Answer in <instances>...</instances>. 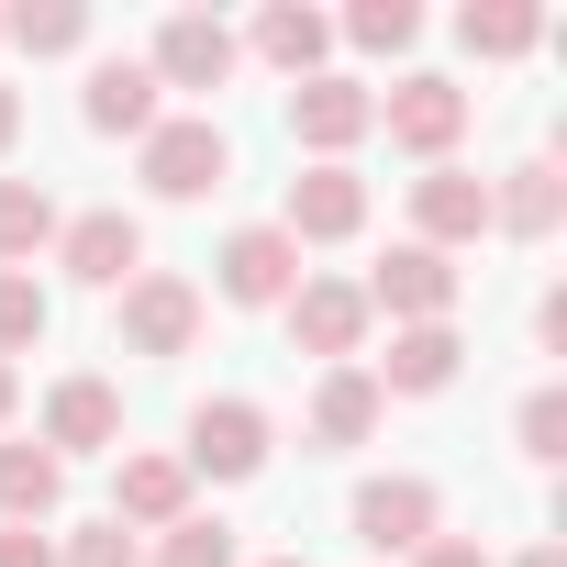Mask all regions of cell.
<instances>
[{"label":"cell","mask_w":567,"mask_h":567,"mask_svg":"<svg viewBox=\"0 0 567 567\" xmlns=\"http://www.w3.org/2000/svg\"><path fill=\"white\" fill-rule=\"evenodd\" d=\"M234 178V145H223V123H156L145 134V189H167V200H200V189H223Z\"/></svg>","instance_id":"6da1fadb"},{"label":"cell","mask_w":567,"mask_h":567,"mask_svg":"<svg viewBox=\"0 0 567 567\" xmlns=\"http://www.w3.org/2000/svg\"><path fill=\"white\" fill-rule=\"evenodd\" d=\"M189 334H200L189 278H123V346L134 357H189Z\"/></svg>","instance_id":"7a4b0ae2"},{"label":"cell","mask_w":567,"mask_h":567,"mask_svg":"<svg viewBox=\"0 0 567 567\" xmlns=\"http://www.w3.org/2000/svg\"><path fill=\"white\" fill-rule=\"evenodd\" d=\"M290 290H301V245L278 234V223H245V234L223 245V301L267 312V301H290Z\"/></svg>","instance_id":"3957f363"},{"label":"cell","mask_w":567,"mask_h":567,"mask_svg":"<svg viewBox=\"0 0 567 567\" xmlns=\"http://www.w3.org/2000/svg\"><path fill=\"white\" fill-rule=\"evenodd\" d=\"M178 467L256 478V467H267V412H256V401H200V412H189V456H178Z\"/></svg>","instance_id":"277c9868"},{"label":"cell","mask_w":567,"mask_h":567,"mask_svg":"<svg viewBox=\"0 0 567 567\" xmlns=\"http://www.w3.org/2000/svg\"><path fill=\"white\" fill-rule=\"evenodd\" d=\"M368 312H401V323H445L456 312V267L434 245H390V267L368 278Z\"/></svg>","instance_id":"5b68a950"},{"label":"cell","mask_w":567,"mask_h":567,"mask_svg":"<svg viewBox=\"0 0 567 567\" xmlns=\"http://www.w3.org/2000/svg\"><path fill=\"white\" fill-rule=\"evenodd\" d=\"M368 123H379V101H368L357 79H301V90H290V134H301L323 167H334V156H346Z\"/></svg>","instance_id":"8992f818"},{"label":"cell","mask_w":567,"mask_h":567,"mask_svg":"<svg viewBox=\"0 0 567 567\" xmlns=\"http://www.w3.org/2000/svg\"><path fill=\"white\" fill-rule=\"evenodd\" d=\"M379 123H390V145H412V156H445V145L467 134V90H456V79H401V90L379 101Z\"/></svg>","instance_id":"52a82bcc"},{"label":"cell","mask_w":567,"mask_h":567,"mask_svg":"<svg viewBox=\"0 0 567 567\" xmlns=\"http://www.w3.org/2000/svg\"><path fill=\"white\" fill-rule=\"evenodd\" d=\"M290 334L312 357H357L368 346V290H346V278H301V290H290Z\"/></svg>","instance_id":"ba28073f"},{"label":"cell","mask_w":567,"mask_h":567,"mask_svg":"<svg viewBox=\"0 0 567 567\" xmlns=\"http://www.w3.org/2000/svg\"><path fill=\"white\" fill-rule=\"evenodd\" d=\"M223 79H234V34L212 12H178L156 34V90H223Z\"/></svg>","instance_id":"9c48e42d"},{"label":"cell","mask_w":567,"mask_h":567,"mask_svg":"<svg viewBox=\"0 0 567 567\" xmlns=\"http://www.w3.org/2000/svg\"><path fill=\"white\" fill-rule=\"evenodd\" d=\"M412 223H423V245H434V256H445V245H467V234H489V178H467V167L412 178Z\"/></svg>","instance_id":"30bf717a"},{"label":"cell","mask_w":567,"mask_h":567,"mask_svg":"<svg viewBox=\"0 0 567 567\" xmlns=\"http://www.w3.org/2000/svg\"><path fill=\"white\" fill-rule=\"evenodd\" d=\"M357 534H368L379 556L434 545V489H423V478H368V489H357Z\"/></svg>","instance_id":"8fae6325"},{"label":"cell","mask_w":567,"mask_h":567,"mask_svg":"<svg viewBox=\"0 0 567 567\" xmlns=\"http://www.w3.org/2000/svg\"><path fill=\"white\" fill-rule=\"evenodd\" d=\"M134 267H145L134 212H79V223H68V278H90V290H123Z\"/></svg>","instance_id":"7c38bea8"},{"label":"cell","mask_w":567,"mask_h":567,"mask_svg":"<svg viewBox=\"0 0 567 567\" xmlns=\"http://www.w3.org/2000/svg\"><path fill=\"white\" fill-rule=\"evenodd\" d=\"M368 223V189L346 178V167H312V178H290V245H334V234H357Z\"/></svg>","instance_id":"4fadbf2b"},{"label":"cell","mask_w":567,"mask_h":567,"mask_svg":"<svg viewBox=\"0 0 567 567\" xmlns=\"http://www.w3.org/2000/svg\"><path fill=\"white\" fill-rule=\"evenodd\" d=\"M456 357H467V346H456V323H401V334H390V357H379L368 379H379V401H390V390H445V379H456Z\"/></svg>","instance_id":"5bb4252c"},{"label":"cell","mask_w":567,"mask_h":567,"mask_svg":"<svg viewBox=\"0 0 567 567\" xmlns=\"http://www.w3.org/2000/svg\"><path fill=\"white\" fill-rule=\"evenodd\" d=\"M112 523H189V467H178V456H123Z\"/></svg>","instance_id":"9a60e30c"},{"label":"cell","mask_w":567,"mask_h":567,"mask_svg":"<svg viewBox=\"0 0 567 567\" xmlns=\"http://www.w3.org/2000/svg\"><path fill=\"white\" fill-rule=\"evenodd\" d=\"M90 134H156V68H134V56L90 68Z\"/></svg>","instance_id":"2e32d148"},{"label":"cell","mask_w":567,"mask_h":567,"mask_svg":"<svg viewBox=\"0 0 567 567\" xmlns=\"http://www.w3.org/2000/svg\"><path fill=\"white\" fill-rule=\"evenodd\" d=\"M112 434H123L112 379H56V401H45V445H112Z\"/></svg>","instance_id":"e0dca14e"},{"label":"cell","mask_w":567,"mask_h":567,"mask_svg":"<svg viewBox=\"0 0 567 567\" xmlns=\"http://www.w3.org/2000/svg\"><path fill=\"white\" fill-rule=\"evenodd\" d=\"M56 489H68V456L56 445H0V523L56 512Z\"/></svg>","instance_id":"ac0fdd59"},{"label":"cell","mask_w":567,"mask_h":567,"mask_svg":"<svg viewBox=\"0 0 567 567\" xmlns=\"http://www.w3.org/2000/svg\"><path fill=\"white\" fill-rule=\"evenodd\" d=\"M312 434H323V445H368V434H379V379H368V368H334V379L312 390Z\"/></svg>","instance_id":"d6986e66"},{"label":"cell","mask_w":567,"mask_h":567,"mask_svg":"<svg viewBox=\"0 0 567 567\" xmlns=\"http://www.w3.org/2000/svg\"><path fill=\"white\" fill-rule=\"evenodd\" d=\"M489 223H512V234H556V167H545V156L512 167V189H489Z\"/></svg>","instance_id":"ffe728a7"},{"label":"cell","mask_w":567,"mask_h":567,"mask_svg":"<svg viewBox=\"0 0 567 567\" xmlns=\"http://www.w3.org/2000/svg\"><path fill=\"white\" fill-rule=\"evenodd\" d=\"M256 56H267V68H290V79H301V68L323 56V12H301V0H278V12L256 23Z\"/></svg>","instance_id":"44dd1931"},{"label":"cell","mask_w":567,"mask_h":567,"mask_svg":"<svg viewBox=\"0 0 567 567\" xmlns=\"http://www.w3.org/2000/svg\"><path fill=\"white\" fill-rule=\"evenodd\" d=\"M0 34H12L23 56H68V45H90V12H79V0H45V12H34V0H23V12L0 23Z\"/></svg>","instance_id":"7402d4cb"},{"label":"cell","mask_w":567,"mask_h":567,"mask_svg":"<svg viewBox=\"0 0 567 567\" xmlns=\"http://www.w3.org/2000/svg\"><path fill=\"white\" fill-rule=\"evenodd\" d=\"M45 234H56V200L34 178H0V256H34Z\"/></svg>","instance_id":"603a6c76"},{"label":"cell","mask_w":567,"mask_h":567,"mask_svg":"<svg viewBox=\"0 0 567 567\" xmlns=\"http://www.w3.org/2000/svg\"><path fill=\"white\" fill-rule=\"evenodd\" d=\"M456 34H467V56H523V45H534L545 23L523 12V0H478V12H467Z\"/></svg>","instance_id":"cb8c5ba5"},{"label":"cell","mask_w":567,"mask_h":567,"mask_svg":"<svg viewBox=\"0 0 567 567\" xmlns=\"http://www.w3.org/2000/svg\"><path fill=\"white\" fill-rule=\"evenodd\" d=\"M23 346H45V290L23 267H0V368H12Z\"/></svg>","instance_id":"d4e9b609"},{"label":"cell","mask_w":567,"mask_h":567,"mask_svg":"<svg viewBox=\"0 0 567 567\" xmlns=\"http://www.w3.org/2000/svg\"><path fill=\"white\" fill-rule=\"evenodd\" d=\"M156 567H234V523H167Z\"/></svg>","instance_id":"484cf974"},{"label":"cell","mask_w":567,"mask_h":567,"mask_svg":"<svg viewBox=\"0 0 567 567\" xmlns=\"http://www.w3.org/2000/svg\"><path fill=\"white\" fill-rule=\"evenodd\" d=\"M346 34H357V45H379V56H401V45L423 34V12H412V0H368V12H357Z\"/></svg>","instance_id":"4316f807"},{"label":"cell","mask_w":567,"mask_h":567,"mask_svg":"<svg viewBox=\"0 0 567 567\" xmlns=\"http://www.w3.org/2000/svg\"><path fill=\"white\" fill-rule=\"evenodd\" d=\"M523 456H567V401H556V390L523 401Z\"/></svg>","instance_id":"83f0119b"},{"label":"cell","mask_w":567,"mask_h":567,"mask_svg":"<svg viewBox=\"0 0 567 567\" xmlns=\"http://www.w3.org/2000/svg\"><path fill=\"white\" fill-rule=\"evenodd\" d=\"M68 567H145V556H134V534H123V523H90V534L68 545Z\"/></svg>","instance_id":"f1b7e54d"},{"label":"cell","mask_w":567,"mask_h":567,"mask_svg":"<svg viewBox=\"0 0 567 567\" xmlns=\"http://www.w3.org/2000/svg\"><path fill=\"white\" fill-rule=\"evenodd\" d=\"M0 567H56V545H45L34 523H12V534H0Z\"/></svg>","instance_id":"f546056e"},{"label":"cell","mask_w":567,"mask_h":567,"mask_svg":"<svg viewBox=\"0 0 567 567\" xmlns=\"http://www.w3.org/2000/svg\"><path fill=\"white\" fill-rule=\"evenodd\" d=\"M412 567H489L467 534H434V545H412Z\"/></svg>","instance_id":"4dcf8cb0"},{"label":"cell","mask_w":567,"mask_h":567,"mask_svg":"<svg viewBox=\"0 0 567 567\" xmlns=\"http://www.w3.org/2000/svg\"><path fill=\"white\" fill-rule=\"evenodd\" d=\"M12 134H23V101H12V90H0V145H12Z\"/></svg>","instance_id":"1f68e13d"},{"label":"cell","mask_w":567,"mask_h":567,"mask_svg":"<svg viewBox=\"0 0 567 567\" xmlns=\"http://www.w3.org/2000/svg\"><path fill=\"white\" fill-rule=\"evenodd\" d=\"M523 567H567V556H556V545H534V556H523Z\"/></svg>","instance_id":"d6a6232c"},{"label":"cell","mask_w":567,"mask_h":567,"mask_svg":"<svg viewBox=\"0 0 567 567\" xmlns=\"http://www.w3.org/2000/svg\"><path fill=\"white\" fill-rule=\"evenodd\" d=\"M0 423H12V368H0Z\"/></svg>","instance_id":"836d02e7"},{"label":"cell","mask_w":567,"mask_h":567,"mask_svg":"<svg viewBox=\"0 0 567 567\" xmlns=\"http://www.w3.org/2000/svg\"><path fill=\"white\" fill-rule=\"evenodd\" d=\"M267 567H301V556H267Z\"/></svg>","instance_id":"e575fe53"}]
</instances>
